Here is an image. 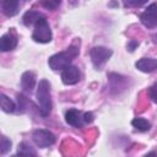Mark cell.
I'll return each instance as SVG.
<instances>
[{"label": "cell", "mask_w": 157, "mask_h": 157, "mask_svg": "<svg viewBox=\"0 0 157 157\" xmlns=\"http://www.w3.org/2000/svg\"><path fill=\"white\" fill-rule=\"evenodd\" d=\"M65 120L69 125L75 126V128H81L85 123L83 120V114L77 110V109H69L65 113Z\"/></svg>", "instance_id": "cell-8"}, {"label": "cell", "mask_w": 157, "mask_h": 157, "mask_svg": "<svg viewBox=\"0 0 157 157\" xmlns=\"http://www.w3.org/2000/svg\"><path fill=\"white\" fill-rule=\"evenodd\" d=\"M80 80V71L76 66H67L61 71V81L65 85H75Z\"/></svg>", "instance_id": "cell-7"}, {"label": "cell", "mask_w": 157, "mask_h": 157, "mask_svg": "<svg viewBox=\"0 0 157 157\" xmlns=\"http://www.w3.org/2000/svg\"><path fill=\"white\" fill-rule=\"evenodd\" d=\"M131 124L139 131H147L151 128V123L148 120L144 119V118H135V119H132Z\"/></svg>", "instance_id": "cell-16"}, {"label": "cell", "mask_w": 157, "mask_h": 157, "mask_svg": "<svg viewBox=\"0 0 157 157\" xmlns=\"http://www.w3.org/2000/svg\"><path fill=\"white\" fill-rule=\"evenodd\" d=\"M83 120H85V123H91V121H93V114H92V113H85V114H83Z\"/></svg>", "instance_id": "cell-20"}, {"label": "cell", "mask_w": 157, "mask_h": 157, "mask_svg": "<svg viewBox=\"0 0 157 157\" xmlns=\"http://www.w3.org/2000/svg\"><path fill=\"white\" fill-rule=\"evenodd\" d=\"M40 17H42V15H40L38 11L29 10V11H27V12L23 15L22 20H23L25 26L29 27V26H32V25H36V23H37V21H38Z\"/></svg>", "instance_id": "cell-14"}, {"label": "cell", "mask_w": 157, "mask_h": 157, "mask_svg": "<svg viewBox=\"0 0 157 157\" xmlns=\"http://www.w3.org/2000/svg\"><path fill=\"white\" fill-rule=\"evenodd\" d=\"M0 104H1V109H2L5 113H12V112H15V109H16L15 103H13L7 96H5V94H1Z\"/></svg>", "instance_id": "cell-15"}, {"label": "cell", "mask_w": 157, "mask_h": 157, "mask_svg": "<svg viewBox=\"0 0 157 157\" xmlns=\"http://www.w3.org/2000/svg\"><path fill=\"white\" fill-rule=\"evenodd\" d=\"M141 23L147 28L157 27V2L150 4L140 15Z\"/></svg>", "instance_id": "cell-6"}, {"label": "cell", "mask_w": 157, "mask_h": 157, "mask_svg": "<svg viewBox=\"0 0 157 157\" xmlns=\"http://www.w3.org/2000/svg\"><path fill=\"white\" fill-rule=\"evenodd\" d=\"M33 142L39 147V148H45L52 146L55 142V136L52 131L45 130V129H37L32 134Z\"/></svg>", "instance_id": "cell-5"}, {"label": "cell", "mask_w": 157, "mask_h": 157, "mask_svg": "<svg viewBox=\"0 0 157 157\" xmlns=\"http://www.w3.org/2000/svg\"><path fill=\"white\" fill-rule=\"evenodd\" d=\"M37 102L39 105V113L42 117H48L52 112V96L50 83L47 80H40L37 88Z\"/></svg>", "instance_id": "cell-2"}, {"label": "cell", "mask_w": 157, "mask_h": 157, "mask_svg": "<svg viewBox=\"0 0 157 157\" xmlns=\"http://www.w3.org/2000/svg\"><path fill=\"white\" fill-rule=\"evenodd\" d=\"M113 52L105 47H94L91 49L90 52V56H91V61L93 64V66L96 69H101L112 56Z\"/></svg>", "instance_id": "cell-4"}, {"label": "cell", "mask_w": 157, "mask_h": 157, "mask_svg": "<svg viewBox=\"0 0 157 157\" xmlns=\"http://www.w3.org/2000/svg\"><path fill=\"white\" fill-rule=\"evenodd\" d=\"M145 157H157V153H156V152H150V153H147Z\"/></svg>", "instance_id": "cell-23"}, {"label": "cell", "mask_w": 157, "mask_h": 157, "mask_svg": "<svg viewBox=\"0 0 157 157\" xmlns=\"http://www.w3.org/2000/svg\"><path fill=\"white\" fill-rule=\"evenodd\" d=\"M135 66H136V69H139L142 72H152V71L157 70V59L142 58L136 61Z\"/></svg>", "instance_id": "cell-10"}, {"label": "cell", "mask_w": 157, "mask_h": 157, "mask_svg": "<svg viewBox=\"0 0 157 157\" xmlns=\"http://www.w3.org/2000/svg\"><path fill=\"white\" fill-rule=\"evenodd\" d=\"M137 44H139L137 42H135V40H131V42H130V44L128 45V49H129L130 52H132V50H134V48H135Z\"/></svg>", "instance_id": "cell-22"}, {"label": "cell", "mask_w": 157, "mask_h": 157, "mask_svg": "<svg viewBox=\"0 0 157 157\" xmlns=\"http://www.w3.org/2000/svg\"><path fill=\"white\" fill-rule=\"evenodd\" d=\"M18 7H20V2L16 1V0H5V1L1 2L2 12L7 17L15 16L18 12Z\"/></svg>", "instance_id": "cell-11"}, {"label": "cell", "mask_w": 157, "mask_h": 157, "mask_svg": "<svg viewBox=\"0 0 157 157\" xmlns=\"http://www.w3.org/2000/svg\"><path fill=\"white\" fill-rule=\"evenodd\" d=\"M148 96H150V98L152 99V102L157 103V82L153 83V85L148 88Z\"/></svg>", "instance_id": "cell-18"}, {"label": "cell", "mask_w": 157, "mask_h": 157, "mask_svg": "<svg viewBox=\"0 0 157 157\" xmlns=\"http://www.w3.org/2000/svg\"><path fill=\"white\" fill-rule=\"evenodd\" d=\"M52 29L45 17H40L34 25V29L32 33V39L37 43H49L52 40Z\"/></svg>", "instance_id": "cell-3"}, {"label": "cell", "mask_w": 157, "mask_h": 157, "mask_svg": "<svg viewBox=\"0 0 157 157\" xmlns=\"http://www.w3.org/2000/svg\"><path fill=\"white\" fill-rule=\"evenodd\" d=\"M78 55V48L75 45L69 47L66 50L52 55L48 60V65L52 70H64L70 66V63Z\"/></svg>", "instance_id": "cell-1"}, {"label": "cell", "mask_w": 157, "mask_h": 157, "mask_svg": "<svg viewBox=\"0 0 157 157\" xmlns=\"http://www.w3.org/2000/svg\"><path fill=\"white\" fill-rule=\"evenodd\" d=\"M125 5H134V6H140V5H144L145 1H141V2H137V1H125L124 2Z\"/></svg>", "instance_id": "cell-21"}, {"label": "cell", "mask_w": 157, "mask_h": 157, "mask_svg": "<svg viewBox=\"0 0 157 157\" xmlns=\"http://www.w3.org/2000/svg\"><path fill=\"white\" fill-rule=\"evenodd\" d=\"M12 157H37V155H36V151L29 145H27L26 142H22L18 145L17 152Z\"/></svg>", "instance_id": "cell-13"}, {"label": "cell", "mask_w": 157, "mask_h": 157, "mask_svg": "<svg viewBox=\"0 0 157 157\" xmlns=\"http://www.w3.org/2000/svg\"><path fill=\"white\" fill-rule=\"evenodd\" d=\"M10 148H11V141L6 136H1V141H0V151H1V155H5L7 151H10Z\"/></svg>", "instance_id": "cell-17"}, {"label": "cell", "mask_w": 157, "mask_h": 157, "mask_svg": "<svg viewBox=\"0 0 157 157\" xmlns=\"http://www.w3.org/2000/svg\"><path fill=\"white\" fill-rule=\"evenodd\" d=\"M153 38H155V42L157 43V34H155V37H153Z\"/></svg>", "instance_id": "cell-24"}, {"label": "cell", "mask_w": 157, "mask_h": 157, "mask_svg": "<svg viewBox=\"0 0 157 157\" xmlns=\"http://www.w3.org/2000/svg\"><path fill=\"white\" fill-rule=\"evenodd\" d=\"M17 45V37L13 32H9L6 34H4L0 38V49L1 52H9L15 49Z\"/></svg>", "instance_id": "cell-9"}, {"label": "cell", "mask_w": 157, "mask_h": 157, "mask_svg": "<svg viewBox=\"0 0 157 157\" xmlns=\"http://www.w3.org/2000/svg\"><path fill=\"white\" fill-rule=\"evenodd\" d=\"M36 85V75L32 71H26L21 76V86L25 91H32Z\"/></svg>", "instance_id": "cell-12"}, {"label": "cell", "mask_w": 157, "mask_h": 157, "mask_svg": "<svg viewBox=\"0 0 157 157\" xmlns=\"http://www.w3.org/2000/svg\"><path fill=\"white\" fill-rule=\"evenodd\" d=\"M40 4H42V6H44L47 10H55V9L60 5V1H42Z\"/></svg>", "instance_id": "cell-19"}]
</instances>
